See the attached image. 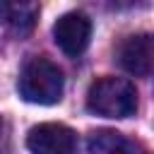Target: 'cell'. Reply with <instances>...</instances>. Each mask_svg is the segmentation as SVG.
Returning <instances> with one entry per match:
<instances>
[{
    "label": "cell",
    "instance_id": "6",
    "mask_svg": "<svg viewBox=\"0 0 154 154\" xmlns=\"http://www.w3.org/2000/svg\"><path fill=\"white\" fill-rule=\"evenodd\" d=\"M87 149L89 154H128L130 142L123 137V132L103 128V130H94L87 137Z\"/></svg>",
    "mask_w": 154,
    "mask_h": 154
},
{
    "label": "cell",
    "instance_id": "3",
    "mask_svg": "<svg viewBox=\"0 0 154 154\" xmlns=\"http://www.w3.org/2000/svg\"><path fill=\"white\" fill-rule=\"evenodd\" d=\"M31 154H77V135L63 123H38L26 135Z\"/></svg>",
    "mask_w": 154,
    "mask_h": 154
},
{
    "label": "cell",
    "instance_id": "1",
    "mask_svg": "<svg viewBox=\"0 0 154 154\" xmlns=\"http://www.w3.org/2000/svg\"><path fill=\"white\" fill-rule=\"evenodd\" d=\"M17 87L24 101L38 106H53L63 99L65 77L53 60H48L46 55H36L22 67Z\"/></svg>",
    "mask_w": 154,
    "mask_h": 154
},
{
    "label": "cell",
    "instance_id": "7",
    "mask_svg": "<svg viewBox=\"0 0 154 154\" xmlns=\"http://www.w3.org/2000/svg\"><path fill=\"white\" fill-rule=\"evenodd\" d=\"M0 132H2V118H0Z\"/></svg>",
    "mask_w": 154,
    "mask_h": 154
},
{
    "label": "cell",
    "instance_id": "2",
    "mask_svg": "<svg viewBox=\"0 0 154 154\" xmlns=\"http://www.w3.org/2000/svg\"><path fill=\"white\" fill-rule=\"evenodd\" d=\"M87 108L101 118H130L137 111V89L123 77H99L87 91Z\"/></svg>",
    "mask_w": 154,
    "mask_h": 154
},
{
    "label": "cell",
    "instance_id": "4",
    "mask_svg": "<svg viewBox=\"0 0 154 154\" xmlns=\"http://www.w3.org/2000/svg\"><path fill=\"white\" fill-rule=\"evenodd\" d=\"M53 38H55L58 48L65 55L77 58L89 46V38H91V19L87 14H82V12H65L53 24Z\"/></svg>",
    "mask_w": 154,
    "mask_h": 154
},
{
    "label": "cell",
    "instance_id": "5",
    "mask_svg": "<svg viewBox=\"0 0 154 154\" xmlns=\"http://www.w3.org/2000/svg\"><path fill=\"white\" fill-rule=\"evenodd\" d=\"M118 63L125 72L135 77H149L152 63H154V43L149 34H135L128 36L118 51Z\"/></svg>",
    "mask_w": 154,
    "mask_h": 154
}]
</instances>
